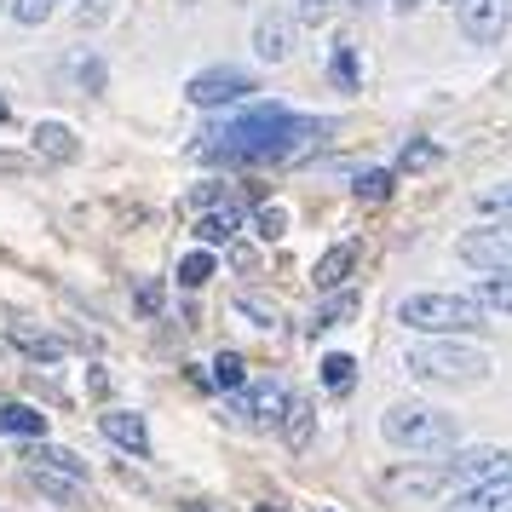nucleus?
Masks as SVG:
<instances>
[{"instance_id":"f257e3e1","label":"nucleus","mask_w":512,"mask_h":512,"mask_svg":"<svg viewBox=\"0 0 512 512\" xmlns=\"http://www.w3.org/2000/svg\"><path fill=\"white\" fill-rule=\"evenodd\" d=\"M317 139H328V121L288 116L282 104H248L231 127H213L202 156L208 162H288V156H305Z\"/></svg>"},{"instance_id":"f03ea898","label":"nucleus","mask_w":512,"mask_h":512,"mask_svg":"<svg viewBox=\"0 0 512 512\" xmlns=\"http://www.w3.org/2000/svg\"><path fill=\"white\" fill-rule=\"evenodd\" d=\"M403 369L415 374L420 386H455V392H466V386H484L495 363H489V351L466 346V340L420 334L415 346L403 351Z\"/></svg>"},{"instance_id":"7ed1b4c3","label":"nucleus","mask_w":512,"mask_h":512,"mask_svg":"<svg viewBox=\"0 0 512 512\" xmlns=\"http://www.w3.org/2000/svg\"><path fill=\"white\" fill-rule=\"evenodd\" d=\"M397 323L409 328V334H449V340H461V334L489 328V311L472 300V294L420 288V294H403V300H397Z\"/></svg>"},{"instance_id":"20e7f679","label":"nucleus","mask_w":512,"mask_h":512,"mask_svg":"<svg viewBox=\"0 0 512 512\" xmlns=\"http://www.w3.org/2000/svg\"><path fill=\"white\" fill-rule=\"evenodd\" d=\"M380 438L392 449H409V455H443V449H455L461 426L438 403H392L380 415Z\"/></svg>"},{"instance_id":"39448f33","label":"nucleus","mask_w":512,"mask_h":512,"mask_svg":"<svg viewBox=\"0 0 512 512\" xmlns=\"http://www.w3.org/2000/svg\"><path fill=\"white\" fill-rule=\"evenodd\" d=\"M501 472H512L507 443H455V449H443V478L455 489H472L484 478H501Z\"/></svg>"},{"instance_id":"423d86ee","label":"nucleus","mask_w":512,"mask_h":512,"mask_svg":"<svg viewBox=\"0 0 512 512\" xmlns=\"http://www.w3.org/2000/svg\"><path fill=\"white\" fill-rule=\"evenodd\" d=\"M455 254L472 271H512V219H489L478 231H466L455 242Z\"/></svg>"},{"instance_id":"0eeeda50","label":"nucleus","mask_w":512,"mask_h":512,"mask_svg":"<svg viewBox=\"0 0 512 512\" xmlns=\"http://www.w3.org/2000/svg\"><path fill=\"white\" fill-rule=\"evenodd\" d=\"M512 24V0H455V29L466 47H501Z\"/></svg>"},{"instance_id":"6e6552de","label":"nucleus","mask_w":512,"mask_h":512,"mask_svg":"<svg viewBox=\"0 0 512 512\" xmlns=\"http://www.w3.org/2000/svg\"><path fill=\"white\" fill-rule=\"evenodd\" d=\"M254 93H259V81L242 70H202V75H190V87H185V98L196 110H225V104L254 98Z\"/></svg>"},{"instance_id":"1a4fd4ad","label":"nucleus","mask_w":512,"mask_h":512,"mask_svg":"<svg viewBox=\"0 0 512 512\" xmlns=\"http://www.w3.org/2000/svg\"><path fill=\"white\" fill-rule=\"evenodd\" d=\"M236 409H242V420H248V426H259V432H277L282 409H288V392H282L277 380H254V386H242V392H236Z\"/></svg>"},{"instance_id":"9d476101","label":"nucleus","mask_w":512,"mask_h":512,"mask_svg":"<svg viewBox=\"0 0 512 512\" xmlns=\"http://www.w3.org/2000/svg\"><path fill=\"white\" fill-rule=\"evenodd\" d=\"M98 432H104V438L116 443V449H127V455H150V426H144V415L139 409H104V415H98Z\"/></svg>"},{"instance_id":"9b49d317","label":"nucleus","mask_w":512,"mask_h":512,"mask_svg":"<svg viewBox=\"0 0 512 512\" xmlns=\"http://www.w3.org/2000/svg\"><path fill=\"white\" fill-rule=\"evenodd\" d=\"M438 489H449L443 461L438 466L426 461V466H415V472H409V466H403V472H386V495H397V501H432Z\"/></svg>"},{"instance_id":"f8f14e48","label":"nucleus","mask_w":512,"mask_h":512,"mask_svg":"<svg viewBox=\"0 0 512 512\" xmlns=\"http://www.w3.org/2000/svg\"><path fill=\"white\" fill-rule=\"evenodd\" d=\"M449 512H512V472L484 478V484H472V489H455Z\"/></svg>"},{"instance_id":"ddd939ff","label":"nucleus","mask_w":512,"mask_h":512,"mask_svg":"<svg viewBox=\"0 0 512 512\" xmlns=\"http://www.w3.org/2000/svg\"><path fill=\"white\" fill-rule=\"evenodd\" d=\"M288 47H294V18L288 12H265L254 24V58L259 64H282Z\"/></svg>"},{"instance_id":"4468645a","label":"nucleus","mask_w":512,"mask_h":512,"mask_svg":"<svg viewBox=\"0 0 512 512\" xmlns=\"http://www.w3.org/2000/svg\"><path fill=\"white\" fill-rule=\"evenodd\" d=\"M277 438L288 443V449H311V438H317V409H311V397H288V409H282L277 420Z\"/></svg>"},{"instance_id":"2eb2a0df","label":"nucleus","mask_w":512,"mask_h":512,"mask_svg":"<svg viewBox=\"0 0 512 512\" xmlns=\"http://www.w3.org/2000/svg\"><path fill=\"white\" fill-rule=\"evenodd\" d=\"M24 461H29V466H47V472H64V478H81V484H87V461H81L75 449H58V443H47V438H29Z\"/></svg>"},{"instance_id":"dca6fc26","label":"nucleus","mask_w":512,"mask_h":512,"mask_svg":"<svg viewBox=\"0 0 512 512\" xmlns=\"http://www.w3.org/2000/svg\"><path fill=\"white\" fill-rule=\"evenodd\" d=\"M236 231H242V213L236 208H219V202L213 208H196V242L202 248H225Z\"/></svg>"},{"instance_id":"f3484780","label":"nucleus","mask_w":512,"mask_h":512,"mask_svg":"<svg viewBox=\"0 0 512 512\" xmlns=\"http://www.w3.org/2000/svg\"><path fill=\"white\" fill-rule=\"evenodd\" d=\"M351 271H357V242H340V248H328L323 259H317V271H311V282H317V288H346L351 282Z\"/></svg>"},{"instance_id":"a211bd4d","label":"nucleus","mask_w":512,"mask_h":512,"mask_svg":"<svg viewBox=\"0 0 512 512\" xmlns=\"http://www.w3.org/2000/svg\"><path fill=\"white\" fill-rule=\"evenodd\" d=\"M317 380H323L328 397H351L357 392V357L351 351H328L323 363H317Z\"/></svg>"},{"instance_id":"6ab92c4d","label":"nucleus","mask_w":512,"mask_h":512,"mask_svg":"<svg viewBox=\"0 0 512 512\" xmlns=\"http://www.w3.org/2000/svg\"><path fill=\"white\" fill-rule=\"evenodd\" d=\"M29 484L35 495H47L52 507H81V478H64V472H47V466H29Z\"/></svg>"},{"instance_id":"aec40b11","label":"nucleus","mask_w":512,"mask_h":512,"mask_svg":"<svg viewBox=\"0 0 512 512\" xmlns=\"http://www.w3.org/2000/svg\"><path fill=\"white\" fill-rule=\"evenodd\" d=\"M0 432L6 438H47V415L35 403H0Z\"/></svg>"},{"instance_id":"412c9836","label":"nucleus","mask_w":512,"mask_h":512,"mask_svg":"<svg viewBox=\"0 0 512 512\" xmlns=\"http://www.w3.org/2000/svg\"><path fill=\"white\" fill-rule=\"evenodd\" d=\"M351 317H357V294L351 288H328V300L317 305V317L305 323V334H328V328L351 323Z\"/></svg>"},{"instance_id":"4be33fe9","label":"nucleus","mask_w":512,"mask_h":512,"mask_svg":"<svg viewBox=\"0 0 512 512\" xmlns=\"http://www.w3.org/2000/svg\"><path fill=\"white\" fill-rule=\"evenodd\" d=\"M35 150H41L47 162H75V156H81V139H75L64 121H41V127H35Z\"/></svg>"},{"instance_id":"5701e85b","label":"nucleus","mask_w":512,"mask_h":512,"mask_svg":"<svg viewBox=\"0 0 512 512\" xmlns=\"http://www.w3.org/2000/svg\"><path fill=\"white\" fill-rule=\"evenodd\" d=\"M213 271H219L213 248H202V242H196V248L179 259V271H173V277H179V288H185V294H196V288H208V282H213Z\"/></svg>"},{"instance_id":"b1692460","label":"nucleus","mask_w":512,"mask_h":512,"mask_svg":"<svg viewBox=\"0 0 512 512\" xmlns=\"http://www.w3.org/2000/svg\"><path fill=\"white\" fill-rule=\"evenodd\" d=\"M472 300L484 305V311L512 317V271H484V277H478V288H472Z\"/></svg>"},{"instance_id":"393cba45","label":"nucleus","mask_w":512,"mask_h":512,"mask_svg":"<svg viewBox=\"0 0 512 512\" xmlns=\"http://www.w3.org/2000/svg\"><path fill=\"white\" fill-rule=\"evenodd\" d=\"M392 190H397V167H363L357 185H351V196L374 208V202H392Z\"/></svg>"},{"instance_id":"a878e982","label":"nucleus","mask_w":512,"mask_h":512,"mask_svg":"<svg viewBox=\"0 0 512 512\" xmlns=\"http://www.w3.org/2000/svg\"><path fill=\"white\" fill-rule=\"evenodd\" d=\"M328 81H334L340 93H357V87H363V64H357V47H351V41L334 47V58H328Z\"/></svg>"},{"instance_id":"bb28decb","label":"nucleus","mask_w":512,"mask_h":512,"mask_svg":"<svg viewBox=\"0 0 512 512\" xmlns=\"http://www.w3.org/2000/svg\"><path fill=\"white\" fill-rule=\"evenodd\" d=\"M12 346L35 357V363H58L64 357V340H52V334H35V328H12Z\"/></svg>"},{"instance_id":"cd10ccee","label":"nucleus","mask_w":512,"mask_h":512,"mask_svg":"<svg viewBox=\"0 0 512 512\" xmlns=\"http://www.w3.org/2000/svg\"><path fill=\"white\" fill-rule=\"evenodd\" d=\"M443 150L432 139H409L403 144V156H397V173H426V167H438Z\"/></svg>"},{"instance_id":"c85d7f7f","label":"nucleus","mask_w":512,"mask_h":512,"mask_svg":"<svg viewBox=\"0 0 512 512\" xmlns=\"http://www.w3.org/2000/svg\"><path fill=\"white\" fill-rule=\"evenodd\" d=\"M213 386H225V392H242V386H248V363H242L236 351H219V357H213Z\"/></svg>"},{"instance_id":"c756f323","label":"nucleus","mask_w":512,"mask_h":512,"mask_svg":"<svg viewBox=\"0 0 512 512\" xmlns=\"http://www.w3.org/2000/svg\"><path fill=\"white\" fill-rule=\"evenodd\" d=\"M254 236H259V242H282V236H288V208H277V202H259Z\"/></svg>"},{"instance_id":"7c9ffc66","label":"nucleus","mask_w":512,"mask_h":512,"mask_svg":"<svg viewBox=\"0 0 512 512\" xmlns=\"http://www.w3.org/2000/svg\"><path fill=\"white\" fill-rule=\"evenodd\" d=\"M478 213H484V219H512V179L507 185H489L484 196H478Z\"/></svg>"},{"instance_id":"2f4dec72","label":"nucleus","mask_w":512,"mask_h":512,"mask_svg":"<svg viewBox=\"0 0 512 512\" xmlns=\"http://www.w3.org/2000/svg\"><path fill=\"white\" fill-rule=\"evenodd\" d=\"M52 12H58V0H12V18L24 29H35V24H47Z\"/></svg>"},{"instance_id":"473e14b6","label":"nucleus","mask_w":512,"mask_h":512,"mask_svg":"<svg viewBox=\"0 0 512 512\" xmlns=\"http://www.w3.org/2000/svg\"><path fill=\"white\" fill-rule=\"evenodd\" d=\"M328 18V0H300V24H323Z\"/></svg>"},{"instance_id":"72a5a7b5","label":"nucleus","mask_w":512,"mask_h":512,"mask_svg":"<svg viewBox=\"0 0 512 512\" xmlns=\"http://www.w3.org/2000/svg\"><path fill=\"white\" fill-rule=\"evenodd\" d=\"M139 311H144V317H156V311H162V288H150V282H144V288H139Z\"/></svg>"},{"instance_id":"f704fd0d","label":"nucleus","mask_w":512,"mask_h":512,"mask_svg":"<svg viewBox=\"0 0 512 512\" xmlns=\"http://www.w3.org/2000/svg\"><path fill=\"white\" fill-rule=\"evenodd\" d=\"M179 512H213V507H208V501H185Z\"/></svg>"},{"instance_id":"c9c22d12","label":"nucleus","mask_w":512,"mask_h":512,"mask_svg":"<svg viewBox=\"0 0 512 512\" xmlns=\"http://www.w3.org/2000/svg\"><path fill=\"white\" fill-rule=\"evenodd\" d=\"M392 6H397V12H415L420 0H392Z\"/></svg>"},{"instance_id":"e433bc0d","label":"nucleus","mask_w":512,"mask_h":512,"mask_svg":"<svg viewBox=\"0 0 512 512\" xmlns=\"http://www.w3.org/2000/svg\"><path fill=\"white\" fill-rule=\"evenodd\" d=\"M6 116H12V104H6V98H0V127H6Z\"/></svg>"},{"instance_id":"4c0bfd02","label":"nucleus","mask_w":512,"mask_h":512,"mask_svg":"<svg viewBox=\"0 0 512 512\" xmlns=\"http://www.w3.org/2000/svg\"><path fill=\"white\" fill-rule=\"evenodd\" d=\"M254 512H288V507H254Z\"/></svg>"},{"instance_id":"58836bf2","label":"nucleus","mask_w":512,"mask_h":512,"mask_svg":"<svg viewBox=\"0 0 512 512\" xmlns=\"http://www.w3.org/2000/svg\"><path fill=\"white\" fill-rule=\"evenodd\" d=\"M0 12H12V0H0Z\"/></svg>"},{"instance_id":"ea45409f","label":"nucleus","mask_w":512,"mask_h":512,"mask_svg":"<svg viewBox=\"0 0 512 512\" xmlns=\"http://www.w3.org/2000/svg\"><path fill=\"white\" fill-rule=\"evenodd\" d=\"M351 6H374V0H351Z\"/></svg>"},{"instance_id":"a19ab883","label":"nucleus","mask_w":512,"mask_h":512,"mask_svg":"<svg viewBox=\"0 0 512 512\" xmlns=\"http://www.w3.org/2000/svg\"><path fill=\"white\" fill-rule=\"evenodd\" d=\"M323 512H334V507H323Z\"/></svg>"}]
</instances>
